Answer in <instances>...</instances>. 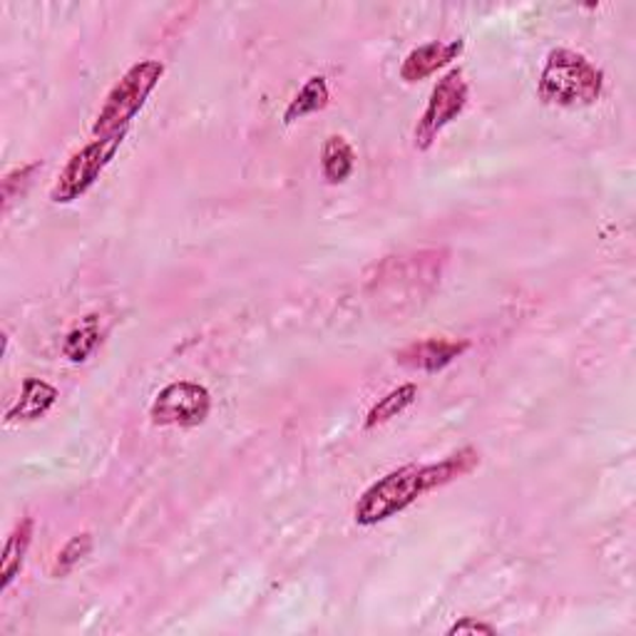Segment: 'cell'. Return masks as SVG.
<instances>
[{"label":"cell","mask_w":636,"mask_h":636,"mask_svg":"<svg viewBox=\"0 0 636 636\" xmlns=\"http://www.w3.org/2000/svg\"><path fill=\"white\" fill-rule=\"evenodd\" d=\"M604 75L582 53L567 48L552 50L544 60L538 93L548 105L587 107L602 95Z\"/></svg>","instance_id":"obj_1"},{"label":"cell","mask_w":636,"mask_h":636,"mask_svg":"<svg viewBox=\"0 0 636 636\" xmlns=\"http://www.w3.org/2000/svg\"><path fill=\"white\" fill-rule=\"evenodd\" d=\"M161 75H165V65H161L159 60H143V63L129 67L127 73L119 77V83L110 90L105 105L100 107L93 135L107 137L127 129L129 119L145 107L147 97L153 95Z\"/></svg>","instance_id":"obj_2"},{"label":"cell","mask_w":636,"mask_h":636,"mask_svg":"<svg viewBox=\"0 0 636 636\" xmlns=\"http://www.w3.org/2000/svg\"><path fill=\"white\" fill-rule=\"evenodd\" d=\"M423 494H426V484H423L420 466H403L388 472V476L380 478L378 482H373L371 488L361 494L356 510H353V518H356V524H361V528H373V524L410 508Z\"/></svg>","instance_id":"obj_3"},{"label":"cell","mask_w":636,"mask_h":636,"mask_svg":"<svg viewBox=\"0 0 636 636\" xmlns=\"http://www.w3.org/2000/svg\"><path fill=\"white\" fill-rule=\"evenodd\" d=\"M125 135L127 129L107 137H97L83 149H77V153L67 159V165L60 169L58 181L53 189H50V199H53L55 205H70V201L83 197L107 169L110 161L115 159Z\"/></svg>","instance_id":"obj_4"},{"label":"cell","mask_w":636,"mask_h":636,"mask_svg":"<svg viewBox=\"0 0 636 636\" xmlns=\"http://www.w3.org/2000/svg\"><path fill=\"white\" fill-rule=\"evenodd\" d=\"M466 105H468V83H466V75H462V70L456 67L442 75L438 80V85L432 87L426 113H423L420 123L416 127V147L430 149L442 129H446L450 123H456V119L462 115Z\"/></svg>","instance_id":"obj_5"},{"label":"cell","mask_w":636,"mask_h":636,"mask_svg":"<svg viewBox=\"0 0 636 636\" xmlns=\"http://www.w3.org/2000/svg\"><path fill=\"white\" fill-rule=\"evenodd\" d=\"M209 410L211 396L205 386L191 380H177L157 393L153 408H149V418L155 426L195 428L207 420Z\"/></svg>","instance_id":"obj_6"},{"label":"cell","mask_w":636,"mask_h":636,"mask_svg":"<svg viewBox=\"0 0 636 636\" xmlns=\"http://www.w3.org/2000/svg\"><path fill=\"white\" fill-rule=\"evenodd\" d=\"M470 348V341H456V338H426L418 343H410L408 348L396 353V361L400 366L423 371V373H438L452 361L460 358L462 353Z\"/></svg>","instance_id":"obj_7"},{"label":"cell","mask_w":636,"mask_h":636,"mask_svg":"<svg viewBox=\"0 0 636 636\" xmlns=\"http://www.w3.org/2000/svg\"><path fill=\"white\" fill-rule=\"evenodd\" d=\"M462 48H466L462 40H450V43H438L436 40V43H426L410 50L400 65V77L406 80V83H420V80L438 73L440 67L450 65L452 60L462 53Z\"/></svg>","instance_id":"obj_8"},{"label":"cell","mask_w":636,"mask_h":636,"mask_svg":"<svg viewBox=\"0 0 636 636\" xmlns=\"http://www.w3.org/2000/svg\"><path fill=\"white\" fill-rule=\"evenodd\" d=\"M58 388L50 386L43 378H25L23 388H20V398L13 408H8L6 423H33L43 418L45 413L55 406Z\"/></svg>","instance_id":"obj_9"},{"label":"cell","mask_w":636,"mask_h":636,"mask_svg":"<svg viewBox=\"0 0 636 636\" xmlns=\"http://www.w3.org/2000/svg\"><path fill=\"white\" fill-rule=\"evenodd\" d=\"M478 466H480V452L476 448H460L458 452H450V456L442 458L440 462L420 466L423 484H426V492L446 488L452 480L470 476Z\"/></svg>","instance_id":"obj_10"},{"label":"cell","mask_w":636,"mask_h":636,"mask_svg":"<svg viewBox=\"0 0 636 636\" xmlns=\"http://www.w3.org/2000/svg\"><path fill=\"white\" fill-rule=\"evenodd\" d=\"M33 532H35L33 518H23L15 524V530L10 532L3 550V564H0V592H8L10 584H13L18 580V574L23 572L30 542H33Z\"/></svg>","instance_id":"obj_11"},{"label":"cell","mask_w":636,"mask_h":636,"mask_svg":"<svg viewBox=\"0 0 636 636\" xmlns=\"http://www.w3.org/2000/svg\"><path fill=\"white\" fill-rule=\"evenodd\" d=\"M356 167V153L343 135H331L321 149V171L331 185H341Z\"/></svg>","instance_id":"obj_12"},{"label":"cell","mask_w":636,"mask_h":636,"mask_svg":"<svg viewBox=\"0 0 636 636\" xmlns=\"http://www.w3.org/2000/svg\"><path fill=\"white\" fill-rule=\"evenodd\" d=\"M329 105V83L323 75H314L306 80V85L299 90L296 97L291 100L286 113H284V123L291 125L296 119H304L306 115L321 113L323 107Z\"/></svg>","instance_id":"obj_13"},{"label":"cell","mask_w":636,"mask_h":636,"mask_svg":"<svg viewBox=\"0 0 636 636\" xmlns=\"http://www.w3.org/2000/svg\"><path fill=\"white\" fill-rule=\"evenodd\" d=\"M418 398V386L416 383H406V386H398L393 388L388 396H383L376 406L368 410L366 416V428H378L383 423H388L393 418H398L403 410L410 408L413 403Z\"/></svg>","instance_id":"obj_14"},{"label":"cell","mask_w":636,"mask_h":636,"mask_svg":"<svg viewBox=\"0 0 636 636\" xmlns=\"http://www.w3.org/2000/svg\"><path fill=\"white\" fill-rule=\"evenodd\" d=\"M100 341L103 338H100V329L95 323V316H87L83 326L73 329L65 336V343H63L65 358L73 361V363L87 361L90 356H93V351L100 346Z\"/></svg>","instance_id":"obj_15"},{"label":"cell","mask_w":636,"mask_h":636,"mask_svg":"<svg viewBox=\"0 0 636 636\" xmlns=\"http://www.w3.org/2000/svg\"><path fill=\"white\" fill-rule=\"evenodd\" d=\"M90 552H93V534L90 532L75 534V538L58 552V557L53 562V577H67V574L73 572Z\"/></svg>","instance_id":"obj_16"},{"label":"cell","mask_w":636,"mask_h":636,"mask_svg":"<svg viewBox=\"0 0 636 636\" xmlns=\"http://www.w3.org/2000/svg\"><path fill=\"white\" fill-rule=\"evenodd\" d=\"M40 169V161H33V165H25V167H18L13 171H8L6 179H3V201L6 207L13 201V197H18L20 191H23L30 185V177L35 175Z\"/></svg>","instance_id":"obj_17"},{"label":"cell","mask_w":636,"mask_h":636,"mask_svg":"<svg viewBox=\"0 0 636 636\" xmlns=\"http://www.w3.org/2000/svg\"><path fill=\"white\" fill-rule=\"evenodd\" d=\"M448 634L450 636L452 634H488V636H494V634H498V629L490 627V624H484V622H476V619L466 617V619H460V622L452 624V627L448 629Z\"/></svg>","instance_id":"obj_18"}]
</instances>
